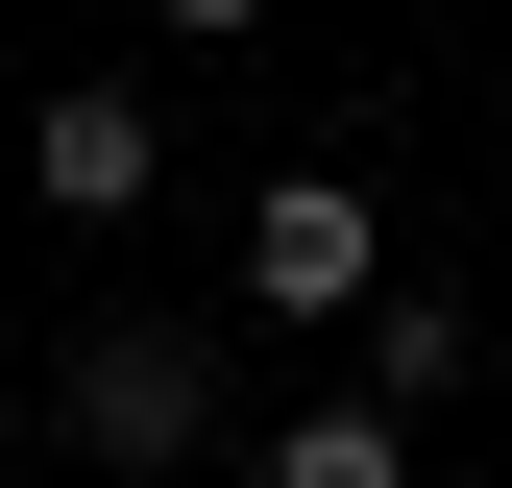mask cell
<instances>
[{
	"instance_id": "1",
	"label": "cell",
	"mask_w": 512,
	"mask_h": 488,
	"mask_svg": "<svg viewBox=\"0 0 512 488\" xmlns=\"http://www.w3.org/2000/svg\"><path fill=\"white\" fill-rule=\"evenodd\" d=\"M49 440L122 464V488H171V464L220 440V342H196V318H98L74 366H49Z\"/></svg>"
},
{
	"instance_id": "2",
	"label": "cell",
	"mask_w": 512,
	"mask_h": 488,
	"mask_svg": "<svg viewBox=\"0 0 512 488\" xmlns=\"http://www.w3.org/2000/svg\"><path fill=\"white\" fill-rule=\"evenodd\" d=\"M244 293H269V318H366V293H391V196L269 171V196H244Z\"/></svg>"
},
{
	"instance_id": "3",
	"label": "cell",
	"mask_w": 512,
	"mask_h": 488,
	"mask_svg": "<svg viewBox=\"0 0 512 488\" xmlns=\"http://www.w3.org/2000/svg\"><path fill=\"white\" fill-rule=\"evenodd\" d=\"M25 196H49V220H147V196H171V122L122 98V74H49V98H25Z\"/></svg>"
},
{
	"instance_id": "4",
	"label": "cell",
	"mask_w": 512,
	"mask_h": 488,
	"mask_svg": "<svg viewBox=\"0 0 512 488\" xmlns=\"http://www.w3.org/2000/svg\"><path fill=\"white\" fill-rule=\"evenodd\" d=\"M464 342H488L464 293H415V269H391V293H366V415L415 440V391H464Z\"/></svg>"
},
{
	"instance_id": "5",
	"label": "cell",
	"mask_w": 512,
	"mask_h": 488,
	"mask_svg": "<svg viewBox=\"0 0 512 488\" xmlns=\"http://www.w3.org/2000/svg\"><path fill=\"white\" fill-rule=\"evenodd\" d=\"M244 488H415V440H391V415H366V391H317V415H293V440H269V464H244Z\"/></svg>"
}]
</instances>
